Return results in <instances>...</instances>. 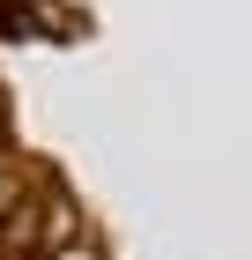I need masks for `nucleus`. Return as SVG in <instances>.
<instances>
[{
	"label": "nucleus",
	"mask_w": 252,
	"mask_h": 260,
	"mask_svg": "<svg viewBox=\"0 0 252 260\" xmlns=\"http://www.w3.org/2000/svg\"><path fill=\"white\" fill-rule=\"evenodd\" d=\"M82 238H89V216H82V201L67 193V186H52V179H45V193H38V260L67 253V245H82Z\"/></svg>",
	"instance_id": "nucleus-1"
},
{
	"label": "nucleus",
	"mask_w": 252,
	"mask_h": 260,
	"mask_svg": "<svg viewBox=\"0 0 252 260\" xmlns=\"http://www.w3.org/2000/svg\"><path fill=\"white\" fill-rule=\"evenodd\" d=\"M38 186H45V179H38V164L22 156L15 141H0V223L15 216V208H22L30 193H38Z\"/></svg>",
	"instance_id": "nucleus-2"
},
{
	"label": "nucleus",
	"mask_w": 252,
	"mask_h": 260,
	"mask_svg": "<svg viewBox=\"0 0 252 260\" xmlns=\"http://www.w3.org/2000/svg\"><path fill=\"white\" fill-rule=\"evenodd\" d=\"M52 260H104V245H97V231H89L82 245H67V253H52Z\"/></svg>",
	"instance_id": "nucleus-3"
},
{
	"label": "nucleus",
	"mask_w": 252,
	"mask_h": 260,
	"mask_svg": "<svg viewBox=\"0 0 252 260\" xmlns=\"http://www.w3.org/2000/svg\"><path fill=\"white\" fill-rule=\"evenodd\" d=\"M0 141H8V104H0Z\"/></svg>",
	"instance_id": "nucleus-4"
}]
</instances>
